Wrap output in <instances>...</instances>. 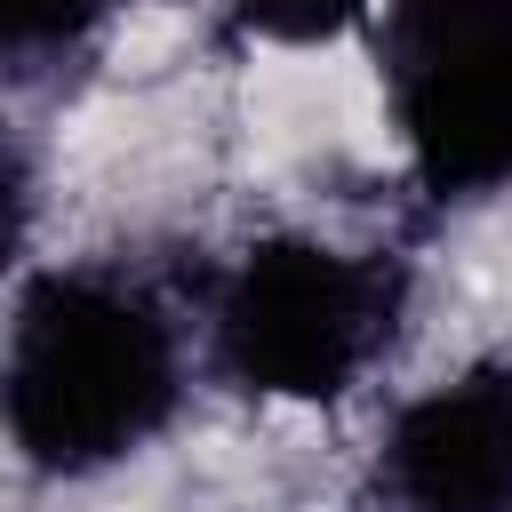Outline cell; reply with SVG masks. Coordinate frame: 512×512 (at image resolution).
<instances>
[{"mask_svg":"<svg viewBox=\"0 0 512 512\" xmlns=\"http://www.w3.org/2000/svg\"><path fill=\"white\" fill-rule=\"evenodd\" d=\"M184 400L176 320L120 272H40L0 344V424L40 472H104L168 432Z\"/></svg>","mask_w":512,"mask_h":512,"instance_id":"obj_1","label":"cell"},{"mask_svg":"<svg viewBox=\"0 0 512 512\" xmlns=\"http://www.w3.org/2000/svg\"><path fill=\"white\" fill-rule=\"evenodd\" d=\"M400 304V264L368 248L320 232L248 240L216 288V368L256 400H336L392 352Z\"/></svg>","mask_w":512,"mask_h":512,"instance_id":"obj_2","label":"cell"},{"mask_svg":"<svg viewBox=\"0 0 512 512\" xmlns=\"http://www.w3.org/2000/svg\"><path fill=\"white\" fill-rule=\"evenodd\" d=\"M384 104L432 200L512 184V0H384Z\"/></svg>","mask_w":512,"mask_h":512,"instance_id":"obj_3","label":"cell"},{"mask_svg":"<svg viewBox=\"0 0 512 512\" xmlns=\"http://www.w3.org/2000/svg\"><path fill=\"white\" fill-rule=\"evenodd\" d=\"M392 512H512V360H472L416 392L376 448Z\"/></svg>","mask_w":512,"mask_h":512,"instance_id":"obj_4","label":"cell"},{"mask_svg":"<svg viewBox=\"0 0 512 512\" xmlns=\"http://www.w3.org/2000/svg\"><path fill=\"white\" fill-rule=\"evenodd\" d=\"M376 0H224V16L248 32V40H272V48H320V40H344L352 24H368Z\"/></svg>","mask_w":512,"mask_h":512,"instance_id":"obj_5","label":"cell"},{"mask_svg":"<svg viewBox=\"0 0 512 512\" xmlns=\"http://www.w3.org/2000/svg\"><path fill=\"white\" fill-rule=\"evenodd\" d=\"M104 16L112 0H0V56H64Z\"/></svg>","mask_w":512,"mask_h":512,"instance_id":"obj_6","label":"cell"},{"mask_svg":"<svg viewBox=\"0 0 512 512\" xmlns=\"http://www.w3.org/2000/svg\"><path fill=\"white\" fill-rule=\"evenodd\" d=\"M24 232H32V152L0 120V272L24 256Z\"/></svg>","mask_w":512,"mask_h":512,"instance_id":"obj_7","label":"cell"}]
</instances>
